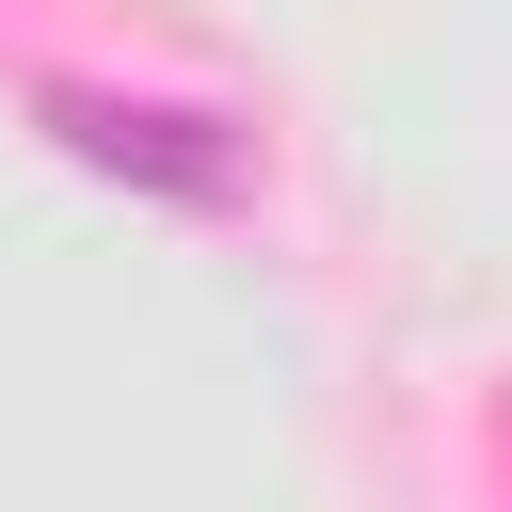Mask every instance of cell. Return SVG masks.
Returning a JSON list of instances; mask_svg holds the SVG:
<instances>
[{
  "instance_id": "6da1fadb",
  "label": "cell",
  "mask_w": 512,
  "mask_h": 512,
  "mask_svg": "<svg viewBox=\"0 0 512 512\" xmlns=\"http://www.w3.org/2000/svg\"><path fill=\"white\" fill-rule=\"evenodd\" d=\"M48 128L96 160V176H144V192H240V144L208 128V112H144V96H48Z\"/></svg>"
}]
</instances>
